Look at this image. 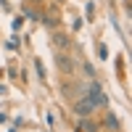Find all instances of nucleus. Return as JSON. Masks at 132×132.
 <instances>
[{"instance_id": "f257e3e1", "label": "nucleus", "mask_w": 132, "mask_h": 132, "mask_svg": "<svg viewBox=\"0 0 132 132\" xmlns=\"http://www.w3.org/2000/svg\"><path fill=\"white\" fill-rule=\"evenodd\" d=\"M56 69H58L63 77H71V74H74L77 61L71 58V53H69V50H58V53H56Z\"/></svg>"}, {"instance_id": "f03ea898", "label": "nucleus", "mask_w": 132, "mask_h": 132, "mask_svg": "<svg viewBox=\"0 0 132 132\" xmlns=\"http://www.w3.org/2000/svg\"><path fill=\"white\" fill-rule=\"evenodd\" d=\"M53 45H56L58 50H69L71 48V35H66V32H53Z\"/></svg>"}, {"instance_id": "7ed1b4c3", "label": "nucleus", "mask_w": 132, "mask_h": 132, "mask_svg": "<svg viewBox=\"0 0 132 132\" xmlns=\"http://www.w3.org/2000/svg\"><path fill=\"white\" fill-rule=\"evenodd\" d=\"M119 116L116 114H111V111H106V119L101 122V129H106V132H119Z\"/></svg>"}, {"instance_id": "20e7f679", "label": "nucleus", "mask_w": 132, "mask_h": 132, "mask_svg": "<svg viewBox=\"0 0 132 132\" xmlns=\"http://www.w3.org/2000/svg\"><path fill=\"white\" fill-rule=\"evenodd\" d=\"M79 129H82V132H103V129H101V122H98V119H93V116H82Z\"/></svg>"}, {"instance_id": "39448f33", "label": "nucleus", "mask_w": 132, "mask_h": 132, "mask_svg": "<svg viewBox=\"0 0 132 132\" xmlns=\"http://www.w3.org/2000/svg\"><path fill=\"white\" fill-rule=\"evenodd\" d=\"M40 19H42V24H45L48 29H58L61 27V19L58 16H40Z\"/></svg>"}, {"instance_id": "423d86ee", "label": "nucleus", "mask_w": 132, "mask_h": 132, "mask_svg": "<svg viewBox=\"0 0 132 132\" xmlns=\"http://www.w3.org/2000/svg\"><path fill=\"white\" fill-rule=\"evenodd\" d=\"M21 11H24V19H29V21H37V19H40V13H37L35 8H29V5H24Z\"/></svg>"}, {"instance_id": "0eeeda50", "label": "nucleus", "mask_w": 132, "mask_h": 132, "mask_svg": "<svg viewBox=\"0 0 132 132\" xmlns=\"http://www.w3.org/2000/svg\"><path fill=\"white\" fill-rule=\"evenodd\" d=\"M82 69H85L87 77H93V79H95V69H93V63H82Z\"/></svg>"}, {"instance_id": "6e6552de", "label": "nucleus", "mask_w": 132, "mask_h": 132, "mask_svg": "<svg viewBox=\"0 0 132 132\" xmlns=\"http://www.w3.org/2000/svg\"><path fill=\"white\" fill-rule=\"evenodd\" d=\"M35 66H37V74H40V79H45V69H42V63H40V61H35Z\"/></svg>"}, {"instance_id": "1a4fd4ad", "label": "nucleus", "mask_w": 132, "mask_h": 132, "mask_svg": "<svg viewBox=\"0 0 132 132\" xmlns=\"http://www.w3.org/2000/svg\"><path fill=\"white\" fill-rule=\"evenodd\" d=\"M45 122H48V124H50V127H56V116H53V114H50V111H48V114H45Z\"/></svg>"}, {"instance_id": "9d476101", "label": "nucleus", "mask_w": 132, "mask_h": 132, "mask_svg": "<svg viewBox=\"0 0 132 132\" xmlns=\"http://www.w3.org/2000/svg\"><path fill=\"white\" fill-rule=\"evenodd\" d=\"M56 3H66V0H56Z\"/></svg>"}]
</instances>
